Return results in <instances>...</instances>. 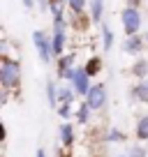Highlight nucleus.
Masks as SVG:
<instances>
[{
  "label": "nucleus",
  "mask_w": 148,
  "mask_h": 157,
  "mask_svg": "<svg viewBox=\"0 0 148 157\" xmlns=\"http://www.w3.org/2000/svg\"><path fill=\"white\" fill-rule=\"evenodd\" d=\"M67 7L74 12V14H79V12H84V7H86V0H67Z\"/></svg>",
  "instance_id": "6ab92c4d"
},
{
  "label": "nucleus",
  "mask_w": 148,
  "mask_h": 157,
  "mask_svg": "<svg viewBox=\"0 0 148 157\" xmlns=\"http://www.w3.org/2000/svg\"><path fill=\"white\" fill-rule=\"evenodd\" d=\"M74 97H76L74 86H63V88H58V104H72Z\"/></svg>",
  "instance_id": "1a4fd4ad"
},
{
  "label": "nucleus",
  "mask_w": 148,
  "mask_h": 157,
  "mask_svg": "<svg viewBox=\"0 0 148 157\" xmlns=\"http://www.w3.org/2000/svg\"><path fill=\"white\" fill-rule=\"evenodd\" d=\"M35 157H46V155H44V150H37V155H35Z\"/></svg>",
  "instance_id": "393cba45"
},
{
  "label": "nucleus",
  "mask_w": 148,
  "mask_h": 157,
  "mask_svg": "<svg viewBox=\"0 0 148 157\" xmlns=\"http://www.w3.org/2000/svg\"><path fill=\"white\" fill-rule=\"evenodd\" d=\"M86 104H88L93 111L102 109L104 104H107V88H104L102 83H93L90 90H88V95H86Z\"/></svg>",
  "instance_id": "20e7f679"
},
{
  "label": "nucleus",
  "mask_w": 148,
  "mask_h": 157,
  "mask_svg": "<svg viewBox=\"0 0 148 157\" xmlns=\"http://www.w3.org/2000/svg\"><path fill=\"white\" fill-rule=\"evenodd\" d=\"M33 44H35V49H37V53H40V60L44 65H49L51 58H53V44H51V37L44 33V30H35V33H33Z\"/></svg>",
  "instance_id": "f03ea898"
},
{
  "label": "nucleus",
  "mask_w": 148,
  "mask_h": 157,
  "mask_svg": "<svg viewBox=\"0 0 148 157\" xmlns=\"http://www.w3.org/2000/svg\"><path fill=\"white\" fill-rule=\"evenodd\" d=\"M120 21H123V30L127 37H132V35L139 33V28H141V14H139L137 7L127 5L123 12H120Z\"/></svg>",
  "instance_id": "7ed1b4c3"
},
{
  "label": "nucleus",
  "mask_w": 148,
  "mask_h": 157,
  "mask_svg": "<svg viewBox=\"0 0 148 157\" xmlns=\"http://www.w3.org/2000/svg\"><path fill=\"white\" fill-rule=\"evenodd\" d=\"M146 148H141V146H134V148H130V155L127 157H146Z\"/></svg>",
  "instance_id": "412c9836"
},
{
  "label": "nucleus",
  "mask_w": 148,
  "mask_h": 157,
  "mask_svg": "<svg viewBox=\"0 0 148 157\" xmlns=\"http://www.w3.org/2000/svg\"><path fill=\"white\" fill-rule=\"evenodd\" d=\"M104 139H107V141H111V143H116V141H123V134H120L118 129H111Z\"/></svg>",
  "instance_id": "4be33fe9"
},
{
  "label": "nucleus",
  "mask_w": 148,
  "mask_h": 157,
  "mask_svg": "<svg viewBox=\"0 0 148 157\" xmlns=\"http://www.w3.org/2000/svg\"><path fill=\"white\" fill-rule=\"evenodd\" d=\"M46 102L51 109H56V104H58V88H56L53 78H46Z\"/></svg>",
  "instance_id": "9d476101"
},
{
  "label": "nucleus",
  "mask_w": 148,
  "mask_h": 157,
  "mask_svg": "<svg viewBox=\"0 0 148 157\" xmlns=\"http://www.w3.org/2000/svg\"><path fill=\"white\" fill-rule=\"evenodd\" d=\"M74 69H76V65H74V53L72 56H63V60H60V76L63 78H72Z\"/></svg>",
  "instance_id": "6e6552de"
},
{
  "label": "nucleus",
  "mask_w": 148,
  "mask_h": 157,
  "mask_svg": "<svg viewBox=\"0 0 148 157\" xmlns=\"http://www.w3.org/2000/svg\"><path fill=\"white\" fill-rule=\"evenodd\" d=\"M143 42H146L143 37H137V35H132V37H127V39H125L123 49L127 51V53L137 56V53H141V49H143Z\"/></svg>",
  "instance_id": "423d86ee"
},
{
  "label": "nucleus",
  "mask_w": 148,
  "mask_h": 157,
  "mask_svg": "<svg viewBox=\"0 0 148 157\" xmlns=\"http://www.w3.org/2000/svg\"><path fill=\"white\" fill-rule=\"evenodd\" d=\"M132 95H134L137 99H141V102H148V78H141V83L134 86Z\"/></svg>",
  "instance_id": "4468645a"
},
{
  "label": "nucleus",
  "mask_w": 148,
  "mask_h": 157,
  "mask_svg": "<svg viewBox=\"0 0 148 157\" xmlns=\"http://www.w3.org/2000/svg\"><path fill=\"white\" fill-rule=\"evenodd\" d=\"M21 2H23L28 10H33V7H35V0H21Z\"/></svg>",
  "instance_id": "b1692460"
},
{
  "label": "nucleus",
  "mask_w": 148,
  "mask_h": 157,
  "mask_svg": "<svg viewBox=\"0 0 148 157\" xmlns=\"http://www.w3.org/2000/svg\"><path fill=\"white\" fill-rule=\"evenodd\" d=\"M90 111H93V109H90L88 104L84 102V104H81V106H79V111H76V120L86 125V123H88V120H90Z\"/></svg>",
  "instance_id": "dca6fc26"
},
{
  "label": "nucleus",
  "mask_w": 148,
  "mask_h": 157,
  "mask_svg": "<svg viewBox=\"0 0 148 157\" xmlns=\"http://www.w3.org/2000/svg\"><path fill=\"white\" fill-rule=\"evenodd\" d=\"M60 139H63V146L65 148H69L74 143V127L69 123H65L63 127H60Z\"/></svg>",
  "instance_id": "9b49d317"
},
{
  "label": "nucleus",
  "mask_w": 148,
  "mask_h": 157,
  "mask_svg": "<svg viewBox=\"0 0 148 157\" xmlns=\"http://www.w3.org/2000/svg\"><path fill=\"white\" fill-rule=\"evenodd\" d=\"M51 44H53V56L58 58V56H63L65 51V30H53V35H51Z\"/></svg>",
  "instance_id": "0eeeda50"
},
{
  "label": "nucleus",
  "mask_w": 148,
  "mask_h": 157,
  "mask_svg": "<svg viewBox=\"0 0 148 157\" xmlns=\"http://www.w3.org/2000/svg\"><path fill=\"white\" fill-rule=\"evenodd\" d=\"M58 116L60 118H69L72 116V104H60L58 106Z\"/></svg>",
  "instance_id": "aec40b11"
},
{
  "label": "nucleus",
  "mask_w": 148,
  "mask_h": 157,
  "mask_svg": "<svg viewBox=\"0 0 148 157\" xmlns=\"http://www.w3.org/2000/svg\"><path fill=\"white\" fill-rule=\"evenodd\" d=\"M86 72H88V76H95V74L99 72V58H90L88 63H86Z\"/></svg>",
  "instance_id": "a211bd4d"
},
{
  "label": "nucleus",
  "mask_w": 148,
  "mask_h": 157,
  "mask_svg": "<svg viewBox=\"0 0 148 157\" xmlns=\"http://www.w3.org/2000/svg\"><path fill=\"white\" fill-rule=\"evenodd\" d=\"M0 83L7 90L16 88L21 83V63L10 56H2V65H0Z\"/></svg>",
  "instance_id": "f257e3e1"
},
{
  "label": "nucleus",
  "mask_w": 148,
  "mask_h": 157,
  "mask_svg": "<svg viewBox=\"0 0 148 157\" xmlns=\"http://www.w3.org/2000/svg\"><path fill=\"white\" fill-rule=\"evenodd\" d=\"M102 46L104 51H111V46H114V30L107 23H102Z\"/></svg>",
  "instance_id": "ddd939ff"
},
{
  "label": "nucleus",
  "mask_w": 148,
  "mask_h": 157,
  "mask_svg": "<svg viewBox=\"0 0 148 157\" xmlns=\"http://www.w3.org/2000/svg\"><path fill=\"white\" fill-rule=\"evenodd\" d=\"M143 39H146V42H148V33H146V37H143Z\"/></svg>",
  "instance_id": "a878e982"
},
{
  "label": "nucleus",
  "mask_w": 148,
  "mask_h": 157,
  "mask_svg": "<svg viewBox=\"0 0 148 157\" xmlns=\"http://www.w3.org/2000/svg\"><path fill=\"white\" fill-rule=\"evenodd\" d=\"M132 72H134V76L146 78V76H148V63H146V60H139V63L132 67Z\"/></svg>",
  "instance_id": "f3484780"
},
{
  "label": "nucleus",
  "mask_w": 148,
  "mask_h": 157,
  "mask_svg": "<svg viewBox=\"0 0 148 157\" xmlns=\"http://www.w3.org/2000/svg\"><path fill=\"white\" fill-rule=\"evenodd\" d=\"M69 83L74 86V90H76V95H81V97H86L90 90V76L88 72H86L84 67H76L72 74V78H69Z\"/></svg>",
  "instance_id": "39448f33"
},
{
  "label": "nucleus",
  "mask_w": 148,
  "mask_h": 157,
  "mask_svg": "<svg viewBox=\"0 0 148 157\" xmlns=\"http://www.w3.org/2000/svg\"><path fill=\"white\" fill-rule=\"evenodd\" d=\"M102 12H104V0H93V2H90V16H93V23H102Z\"/></svg>",
  "instance_id": "f8f14e48"
},
{
  "label": "nucleus",
  "mask_w": 148,
  "mask_h": 157,
  "mask_svg": "<svg viewBox=\"0 0 148 157\" xmlns=\"http://www.w3.org/2000/svg\"><path fill=\"white\" fill-rule=\"evenodd\" d=\"M137 136L141 139V141H148V116L139 118V123H137Z\"/></svg>",
  "instance_id": "2eb2a0df"
},
{
  "label": "nucleus",
  "mask_w": 148,
  "mask_h": 157,
  "mask_svg": "<svg viewBox=\"0 0 148 157\" xmlns=\"http://www.w3.org/2000/svg\"><path fill=\"white\" fill-rule=\"evenodd\" d=\"M37 5H40V10H49V0H37Z\"/></svg>",
  "instance_id": "5701e85b"
}]
</instances>
